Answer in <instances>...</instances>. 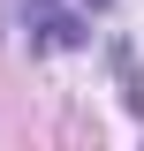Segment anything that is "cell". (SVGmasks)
Returning <instances> with one entry per match:
<instances>
[{
    "instance_id": "6da1fadb",
    "label": "cell",
    "mask_w": 144,
    "mask_h": 151,
    "mask_svg": "<svg viewBox=\"0 0 144 151\" xmlns=\"http://www.w3.org/2000/svg\"><path fill=\"white\" fill-rule=\"evenodd\" d=\"M23 15H31V45H38V53H68V45H84V15L61 8V0H23Z\"/></svg>"
},
{
    "instance_id": "7a4b0ae2",
    "label": "cell",
    "mask_w": 144,
    "mask_h": 151,
    "mask_svg": "<svg viewBox=\"0 0 144 151\" xmlns=\"http://www.w3.org/2000/svg\"><path fill=\"white\" fill-rule=\"evenodd\" d=\"M76 8H114V0H76Z\"/></svg>"
}]
</instances>
